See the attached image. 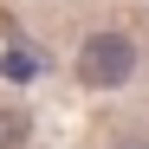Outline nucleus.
<instances>
[{
  "mask_svg": "<svg viewBox=\"0 0 149 149\" xmlns=\"http://www.w3.org/2000/svg\"><path fill=\"white\" fill-rule=\"evenodd\" d=\"M136 71H143V45L123 33V26H104V33H91L78 45V78L91 91H123Z\"/></svg>",
  "mask_w": 149,
  "mask_h": 149,
  "instance_id": "obj_1",
  "label": "nucleus"
},
{
  "mask_svg": "<svg viewBox=\"0 0 149 149\" xmlns=\"http://www.w3.org/2000/svg\"><path fill=\"white\" fill-rule=\"evenodd\" d=\"M26 136H33V117L26 110H0V149H19Z\"/></svg>",
  "mask_w": 149,
  "mask_h": 149,
  "instance_id": "obj_2",
  "label": "nucleus"
},
{
  "mask_svg": "<svg viewBox=\"0 0 149 149\" xmlns=\"http://www.w3.org/2000/svg\"><path fill=\"white\" fill-rule=\"evenodd\" d=\"M0 78H13V84H33V78H39V58H33V52H19V45H13V52L0 58Z\"/></svg>",
  "mask_w": 149,
  "mask_h": 149,
  "instance_id": "obj_3",
  "label": "nucleus"
},
{
  "mask_svg": "<svg viewBox=\"0 0 149 149\" xmlns=\"http://www.w3.org/2000/svg\"><path fill=\"white\" fill-rule=\"evenodd\" d=\"M110 149H149V136H117Z\"/></svg>",
  "mask_w": 149,
  "mask_h": 149,
  "instance_id": "obj_4",
  "label": "nucleus"
}]
</instances>
